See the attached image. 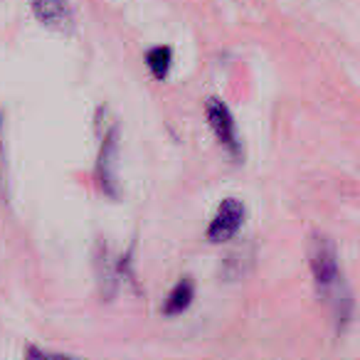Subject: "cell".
Listing matches in <instances>:
<instances>
[{"label":"cell","instance_id":"5","mask_svg":"<svg viewBox=\"0 0 360 360\" xmlns=\"http://www.w3.org/2000/svg\"><path fill=\"white\" fill-rule=\"evenodd\" d=\"M37 22L55 32H70L75 15H72L70 0H30Z\"/></svg>","mask_w":360,"mask_h":360},{"label":"cell","instance_id":"4","mask_svg":"<svg viewBox=\"0 0 360 360\" xmlns=\"http://www.w3.org/2000/svg\"><path fill=\"white\" fill-rule=\"evenodd\" d=\"M116 155H119V134L111 129L109 134L101 139L99 160H96V180L99 188L106 195H116Z\"/></svg>","mask_w":360,"mask_h":360},{"label":"cell","instance_id":"6","mask_svg":"<svg viewBox=\"0 0 360 360\" xmlns=\"http://www.w3.org/2000/svg\"><path fill=\"white\" fill-rule=\"evenodd\" d=\"M193 299H195V284H193L191 276H183V279H178V284L170 289L168 299H165V304H163V314L180 316L183 311L191 309Z\"/></svg>","mask_w":360,"mask_h":360},{"label":"cell","instance_id":"1","mask_svg":"<svg viewBox=\"0 0 360 360\" xmlns=\"http://www.w3.org/2000/svg\"><path fill=\"white\" fill-rule=\"evenodd\" d=\"M309 264L311 274H314L316 291L323 296H328L330 291L338 286L340 271H338V252L328 235L316 232L309 242Z\"/></svg>","mask_w":360,"mask_h":360},{"label":"cell","instance_id":"2","mask_svg":"<svg viewBox=\"0 0 360 360\" xmlns=\"http://www.w3.org/2000/svg\"><path fill=\"white\" fill-rule=\"evenodd\" d=\"M205 116H207V124H210L212 134H215V139L220 141L222 148H225L235 160H242L245 150H242V141H240V134H237L235 116H232V111L227 109L225 101L212 96L205 106Z\"/></svg>","mask_w":360,"mask_h":360},{"label":"cell","instance_id":"8","mask_svg":"<svg viewBox=\"0 0 360 360\" xmlns=\"http://www.w3.org/2000/svg\"><path fill=\"white\" fill-rule=\"evenodd\" d=\"M25 360H79L77 355L70 353H55V350L37 348V345H27L25 348Z\"/></svg>","mask_w":360,"mask_h":360},{"label":"cell","instance_id":"7","mask_svg":"<svg viewBox=\"0 0 360 360\" xmlns=\"http://www.w3.org/2000/svg\"><path fill=\"white\" fill-rule=\"evenodd\" d=\"M146 65H148L153 79L163 82L165 77H168L170 67H173V50H170L168 45L150 47V50L146 52Z\"/></svg>","mask_w":360,"mask_h":360},{"label":"cell","instance_id":"3","mask_svg":"<svg viewBox=\"0 0 360 360\" xmlns=\"http://www.w3.org/2000/svg\"><path fill=\"white\" fill-rule=\"evenodd\" d=\"M245 205L237 198H225L217 207L215 217L207 225V240L210 242H227L240 232L242 222H245Z\"/></svg>","mask_w":360,"mask_h":360}]
</instances>
